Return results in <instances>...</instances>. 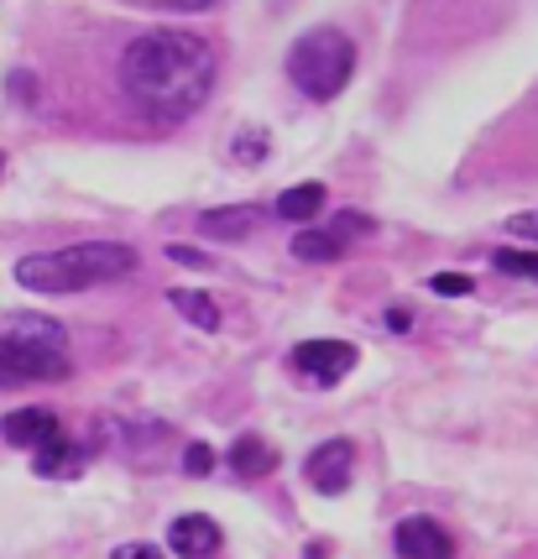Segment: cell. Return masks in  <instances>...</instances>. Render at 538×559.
<instances>
[{"mask_svg": "<svg viewBox=\"0 0 538 559\" xmlns=\"http://www.w3.org/2000/svg\"><path fill=\"white\" fill-rule=\"evenodd\" d=\"M236 152H241V163H251V168H256V163L267 157V131H246L241 142H236Z\"/></svg>", "mask_w": 538, "mask_h": 559, "instance_id": "20", "label": "cell"}, {"mask_svg": "<svg viewBox=\"0 0 538 559\" xmlns=\"http://www.w3.org/2000/svg\"><path fill=\"white\" fill-rule=\"evenodd\" d=\"M230 471H236V481H262V476H272L277 471V450H272L262 435H241L236 444H230Z\"/></svg>", "mask_w": 538, "mask_h": 559, "instance_id": "14", "label": "cell"}, {"mask_svg": "<svg viewBox=\"0 0 538 559\" xmlns=\"http://www.w3.org/2000/svg\"><path fill=\"white\" fill-rule=\"evenodd\" d=\"M283 69H288L298 95L324 105V99H335L350 84V73H356V43L345 37L340 26H309L288 48Z\"/></svg>", "mask_w": 538, "mask_h": 559, "instance_id": "3", "label": "cell"}, {"mask_svg": "<svg viewBox=\"0 0 538 559\" xmlns=\"http://www.w3.org/2000/svg\"><path fill=\"white\" fill-rule=\"evenodd\" d=\"M470 288H476V283L461 277V272H434V277H429V293H440V298H465Z\"/></svg>", "mask_w": 538, "mask_h": 559, "instance_id": "19", "label": "cell"}, {"mask_svg": "<svg viewBox=\"0 0 538 559\" xmlns=\"http://www.w3.org/2000/svg\"><path fill=\"white\" fill-rule=\"evenodd\" d=\"M0 173H5V157H0Z\"/></svg>", "mask_w": 538, "mask_h": 559, "instance_id": "25", "label": "cell"}, {"mask_svg": "<svg viewBox=\"0 0 538 559\" xmlns=\"http://www.w3.org/2000/svg\"><path fill=\"white\" fill-rule=\"evenodd\" d=\"M220 523L215 518H204V512H183V518H172L168 523V549L178 559H210V555H220Z\"/></svg>", "mask_w": 538, "mask_h": 559, "instance_id": "9", "label": "cell"}, {"mask_svg": "<svg viewBox=\"0 0 538 559\" xmlns=\"http://www.w3.org/2000/svg\"><path fill=\"white\" fill-rule=\"evenodd\" d=\"M121 90L125 99L152 116V121H189L215 90V48L210 37L183 32V26H152L142 37H131L121 52Z\"/></svg>", "mask_w": 538, "mask_h": 559, "instance_id": "1", "label": "cell"}, {"mask_svg": "<svg viewBox=\"0 0 538 559\" xmlns=\"http://www.w3.org/2000/svg\"><path fill=\"white\" fill-rule=\"evenodd\" d=\"M491 267L502 272V277H528V283H538V251L534 246H497V251H491Z\"/></svg>", "mask_w": 538, "mask_h": 559, "instance_id": "17", "label": "cell"}, {"mask_svg": "<svg viewBox=\"0 0 538 559\" xmlns=\"http://www.w3.org/2000/svg\"><path fill=\"white\" fill-rule=\"evenodd\" d=\"M319 210H324V183H294L288 194H277L272 215L288 219V225H314Z\"/></svg>", "mask_w": 538, "mask_h": 559, "instance_id": "15", "label": "cell"}, {"mask_svg": "<svg viewBox=\"0 0 538 559\" xmlns=\"http://www.w3.org/2000/svg\"><path fill=\"white\" fill-rule=\"evenodd\" d=\"M168 304L178 309V314L189 319V324H199V330H220V304L210 298V293H199V288H168Z\"/></svg>", "mask_w": 538, "mask_h": 559, "instance_id": "16", "label": "cell"}, {"mask_svg": "<svg viewBox=\"0 0 538 559\" xmlns=\"http://www.w3.org/2000/svg\"><path fill=\"white\" fill-rule=\"evenodd\" d=\"M52 435H63L52 408H11V414L0 418V439L16 444V450H43Z\"/></svg>", "mask_w": 538, "mask_h": 559, "instance_id": "10", "label": "cell"}, {"mask_svg": "<svg viewBox=\"0 0 538 559\" xmlns=\"http://www.w3.org/2000/svg\"><path fill=\"white\" fill-rule=\"evenodd\" d=\"M168 257L178 262V267H215V262H210V251H199V246H183V241H172Z\"/></svg>", "mask_w": 538, "mask_h": 559, "instance_id": "21", "label": "cell"}, {"mask_svg": "<svg viewBox=\"0 0 538 559\" xmlns=\"http://www.w3.org/2000/svg\"><path fill=\"white\" fill-rule=\"evenodd\" d=\"M0 335H5V341H22V345L69 350V330H63L58 319H43V314H5L0 319Z\"/></svg>", "mask_w": 538, "mask_h": 559, "instance_id": "13", "label": "cell"}, {"mask_svg": "<svg viewBox=\"0 0 538 559\" xmlns=\"http://www.w3.org/2000/svg\"><path fill=\"white\" fill-rule=\"evenodd\" d=\"M74 371L69 350H48V345H22L0 335V388H26V382H63Z\"/></svg>", "mask_w": 538, "mask_h": 559, "instance_id": "4", "label": "cell"}, {"mask_svg": "<svg viewBox=\"0 0 538 559\" xmlns=\"http://www.w3.org/2000/svg\"><path fill=\"white\" fill-rule=\"evenodd\" d=\"M507 230H513V236H523V241H534V246H538V210H523V215H513V219H507Z\"/></svg>", "mask_w": 538, "mask_h": 559, "instance_id": "23", "label": "cell"}, {"mask_svg": "<svg viewBox=\"0 0 538 559\" xmlns=\"http://www.w3.org/2000/svg\"><path fill=\"white\" fill-rule=\"evenodd\" d=\"M110 559H163V549H157V544H147V538H131V544H116V549H110Z\"/></svg>", "mask_w": 538, "mask_h": 559, "instance_id": "22", "label": "cell"}, {"mask_svg": "<svg viewBox=\"0 0 538 559\" xmlns=\"http://www.w3.org/2000/svg\"><path fill=\"white\" fill-rule=\"evenodd\" d=\"M183 471H189V476H210V471H215V450H210L204 439L183 444Z\"/></svg>", "mask_w": 538, "mask_h": 559, "instance_id": "18", "label": "cell"}, {"mask_svg": "<svg viewBox=\"0 0 538 559\" xmlns=\"http://www.w3.org/2000/svg\"><path fill=\"white\" fill-rule=\"evenodd\" d=\"M387 330H397V335H408V330H414V309H408V304H397V309H387Z\"/></svg>", "mask_w": 538, "mask_h": 559, "instance_id": "24", "label": "cell"}, {"mask_svg": "<svg viewBox=\"0 0 538 559\" xmlns=\"http://www.w3.org/2000/svg\"><path fill=\"white\" fill-rule=\"evenodd\" d=\"M89 465V450H84V439H69V435H52L43 450H32V471L43 476V481H69Z\"/></svg>", "mask_w": 538, "mask_h": 559, "instance_id": "11", "label": "cell"}, {"mask_svg": "<svg viewBox=\"0 0 538 559\" xmlns=\"http://www.w3.org/2000/svg\"><path fill=\"white\" fill-rule=\"evenodd\" d=\"M367 230H371V219L361 215V210H340L330 225L298 230V236H294V257H298V262H340L345 246L356 241V236H367Z\"/></svg>", "mask_w": 538, "mask_h": 559, "instance_id": "6", "label": "cell"}, {"mask_svg": "<svg viewBox=\"0 0 538 559\" xmlns=\"http://www.w3.org/2000/svg\"><path fill=\"white\" fill-rule=\"evenodd\" d=\"M392 549L403 559H455V538L444 534L440 518L414 512V518H403V523L392 528Z\"/></svg>", "mask_w": 538, "mask_h": 559, "instance_id": "8", "label": "cell"}, {"mask_svg": "<svg viewBox=\"0 0 538 559\" xmlns=\"http://www.w3.org/2000/svg\"><path fill=\"white\" fill-rule=\"evenodd\" d=\"M262 215H267L262 204H220V210H204V215H199V230L215 236V241H241V236L256 230Z\"/></svg>", "mask_w": 538, "mask_h": 559, "instance_id": "12", "label": "cell"}, {"mask_svg": "<svg viewBox=\"0 0 538 559\" xmlns=\"http://www.w3.org/2000/svg\"><path fill=\"white\" fill-rule=\"evenodd\" d=\"M288 361H294V371L298 377H309L314 388H340L345 377L356 371L361 350H356L350 341H298Z\"/></svg>", "mask_w": 538, "mask_h": 559, "instance_id": "5", "label": "cell"}, {"mask_svg": "<svg viewBox=\"0 0 538 559\" xmlns=\"http://www.w3.org/2000/svg\"><path fill=\"white\" fill-rule=\"evenodd\" d=\"M136 272V251L125 241H79L58 246V251H32L16 262V283L26 293H84L99 283H121Z\"/></svg>", "mask_w": 538, "mask_h": 559, "instance_id": "2", "label": "cell"}, {"mask_svg": "<svg viewBox=\"0 0 538 559\" xmlns=\"http://www.w3.org/2000/svg\"><path fill=\"white\" fill-rule=\"evenodd\" d=\"M350 471H356V444L350 439H324L319 450H309L303 461V476L319 497H340L350 487Z\"/></svg>", "mask_w": 538, "mask_h": 559, "instance_id": "7", "label": "cell"}]
</instances>
